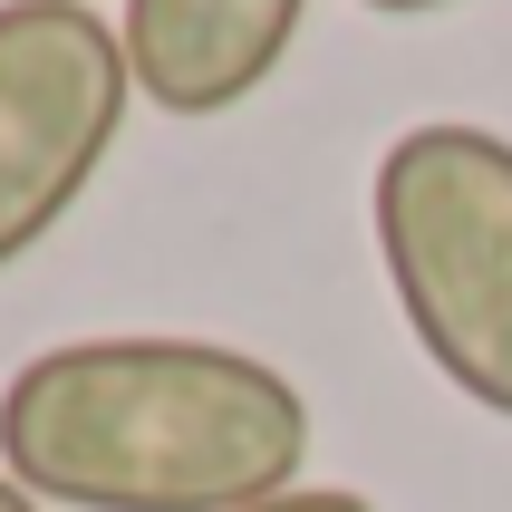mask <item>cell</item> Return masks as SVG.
Listing matches in <instances>:
<instances>
[{
    "label": "cell",
    "instance_id": "1",
    "mask_svg": "<svg viewBox=\"0 0 512 512\" xmlns=\"http://www.w3.org/2000/svg\"><path fill=\"white\" fill-rule=\"evenodd\" d=\"M310 397L213 339H68L0 387V474L68 512H252L300 493Z\"/></svg>",
    "mask_w": 512,
    "mask_h": 512
},
{
    "label": "cell",
    "instance_id": "2",
    "mask_svg": "<svg viewBox=\"0 0 512 512\" xmlns=\"http://www.w3.org/2000/svg\"><path fill=\"white\" fill-rule=\"evenodd\" d=\"M368 223L426 368L512 426V136L435 116L377 155Z\"/></svg>",
    "mask_w": 512,
    "mask_h": 512
},
{
    "label": "cell",
    "instance_id": "3",
    "mask_svg": "<svg viewBox=\"0 0 512 512\" xmlns=\"http://www.w3.org/2000/svg\"><path fill=\"white\" fill-rule=\"evenodd\" d=\"M126 39L87 0H0V271L49 242L126 136Z\"/></svg>",
    "mask_w": 512,
    "mask_h": 512
},
{
    "label": "cell",
    "instance_id": "4",
    "mask_svg": "<svg viewBox=\"0 0 512 512\" xmlns=\"http://www.w3.org/2000/svg\"><path fill=\"white\" fill-rule=\"evenodd\" d=\"M310 0H126V68L136 97H155L165 116H223L252 87H271V68L300 39Z\"/></svg>",
    "mask_w": 512,
    "mask_h": 512
},
{
    "label": "cell",
    "instance_id": "5",
    "mask_svg": "<svg viewBox=\"0 0 512 512\" xmlns=\"http://www.w3.org/2000/svg\"><path fill=\"white\" fill-rule=\"evenodd\" d=\"M252 512H377L368 493H319V484H300V493H281V503H252Z\"/></svg>",
    "mask_w": 512,
    "mask_h": 512
},
{
    "label": "cell",
    "instance_id": "6",
    "mask_svg": "<svg viewBox=\"0 0 512 512\" xmlns=\"http://www.w3.org/2000/svg\"><path fill=\"white\" fill-rule=\"evenodd\" d=\"M358 10H377V20H435V10H455V0H358Z\"/></svg>",
    "mask_w": 512,
    "mask_h": 512
},
{
    "label": "cell",
    "instance_id": "7",
    "mask_svg": "<svg viewBox=\"0 0 512 512\" xmlns=\"http://www.w3.org/2000/svg\"><path fill=\"white\" fill-rule=\"evenodd\" d=\"M0 512H39V503H29V493L10 484V474H0Z\"/></svg>",
    "mask_w": 512,
    "mask_h": 512
}]
</instances>
